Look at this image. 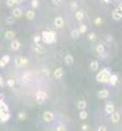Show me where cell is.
I'll list each match as a JSON object with an SVG mask.
<instances>
[{
  "label": "cell",
  "instance_id": "cell-1",
  "mask_svg": "<svg viewBox=\"0 0 122 131\" xmlns=\"http://www.w3.org/2000/svg\"><path fill=\"white\" fill-rule=\"evenodd\" d=\"M111 73L108 69H103L96 75V80L102 83H107Z\"/></svg>",
  "mask_w": 122,
  "mask_h": 131
},
{
  "label": "cell",
  "instance_id": "cell-2",
  "mask_svg": "<svg viewBox=\"0 0 122 131\" xmlns=\"http://www.w3.org/2000/svg\"><path fill=\"white\" fill-rule=\"evenodd\" d=\"M42 39L46 43H53L56 41V35L52 31H44L42 33Z\"/></svg>",
  "mask_w": 122,
  "mask_h": 131
},
{
  "label": "cell",
  "instance_id": "cell-3",
  "mask_svg": "<svg viewBox=\"0 0 122 131\" xmlns=\"http://www.w3.org/2000/svg\"><path fill=\"white\" fill-rule=\"evenodd\" d=\"M47 99V94L44 91H38L35 94V100L37 104H42Z\"/></svg>",
  "mask_w": 122,
  "mask_h": 131
},
{
  "label": "cell",
  "instance_id": "cell-4",
  "mask_svg": "<svg viewBox=\"0 0 122 131\" xmlns=\"http://www.w3.org/2000/svg\"><path fill=\"white\" fill-rule=\"evenodd\" d=\"M15 63L17 66H23L29 63V60L25 57H17L15 60Z\"/></svg>",
  "mask_w": 122,
  "mask_h": 131
},
{
  "label": "cell",
  "instance_id": "cell-5",
  "mask_svg": "<svg viewBox=\"0 0 122 131\" xmlns=\"http://www.w3.org/2000/svg\"><path fill=\"white\" fill-rule=\"evenodd\" d=\"M53 114L52 112H50V111H45L44 113H43V119H44V121H46V123H49V122L53 121Z\"/></svg>",
  "mask_w": 122,
  "mask_h": 131
},
{
  "label": "cell",
  "instance_id": "cell-6",
  "mask_svg": "<svg viewBox=\"0 0 122 131\" xmlns=\"http://www.w3.org/2000/svg\"><path fill=\"white\" fill-rule=\"evenodd\" d=\"M111 119H112V122L114 123H119L120 119H121V116H120L119 112H117V111H114V112L111 114Z\"/></svg>",
  "mask_w": 122,
  "mask_h": 131
},
{
  "label": "cell",
  "instance_id": "cell-7",
  "mask_svg": "<svg viewBox=\"0 0 122 131\" xmlns=\"http://www.w3.org/2000/svg\"><path fill=\"white\" fill-rule=\"evenodd\" d=\"M105 111L107 113V114H112V113L114 111V104H111V103H108V104H106V106H105Z\"/></svg>",
  "mask_w": 122,
  "mask_h": 131
},
{
  "label": "cell",
  "instance_id": "cell-8",
  "mask_svg": "<svg viewBox=\"0 0 122 131\" xmlns=\"http://www.w3.org/2000/svg\"><path fill=\"white\" fill-rule=\"evenodd\" d=\"M53 75L56 78H61L63 76V69L61 67H59L57 69H55L54 73H53Z\"/></svg>",
  "mask_w": 122,
  "mask_h": 131
},
{
  "label": "cell",
  "instance_id": "cell-9",
  "mask_svg": "<svg viewBox=\"0 0 122 131\" xmlns=\"http://www.w3.org/2000/svg\"><path fill=\"white\" fill-rule=\"evenodd\" d=\"M109 96V92L107 90H102L98 92V97L100 98H106Z\"/></svg>",
  "mask_w": 122,
  "mask_h": 131
},
{
  "label": "cell",
  "instance_id": "cell-10",
  "mask_svg": "<svg viewBox=\"0 0 122 131\" xmlns=\"http://www.w3.org/2000/svg\"><path fill=\"white\" fill-rule=\"evenodd\" d=\"M54 24L56 27L58 28H62L63 25H64V20L61 17H57L54 20Z\"/></svg>",
  "mask_w": 122,
  "mask_h": 131
},
{
  "label": "cell",
  "instance_id": "cell-11",
  "mask_svg": "<svg viewBox=\"0 0 122 131\" xmlns=\"http://www.w3.org/2000/svg\"><path fill=\"white\" fill-rule=\"evenodd\" d=\"M13 17H16V18H19V17H22V10H21L20 8H15V9H14V10H13Z\"/></svg>",
  "mask_w": 122,
  "mask_h": 131
},
{
  "label": "cell",
  "instance_id": "cell-12",
  "mask_svg": "<svg viewBox=\"0 0 122 131\" xmlns=\"http://www.w3.org/2000/svg\"><path fill=\"white\" fill-rule=\"evenodd\" d=\"M118 81V77L117 75H114V74H111L110 77H109V79H108V83H110L111 85H114Z\"/></svg>",
  "mask_w": 122,
  "mask_h": 131
},
{
  "label": "cell",
  "instance_id": "cell-13",
  "mask_svg": "<svg viewBox=\"0 0 122 131\" xmlns=\"http://www.w3.org/2000/svg\"><path fill=\"white\" fill-rule=\"evenodd\" d=\"M64 62L67 66H71L73 64V58L71 55H68L64 57Z\"/></svg>",
  "mask_w": 122,
  "mask_h": 131
},
{
  "label": "cell",
  "instance_id": "cell-14",
  "mask_svg": "<svg viewBox=\"0 0 122 131\" xmlns=\"http://www.w3.org/2000/svg\"><path fill=\"white\" fill-rule=\"evenodd\" d=\"M86 106H87V104H86V102H85L84 100H80L79 102L77 103V108L79 110H81V111L85 110Z\"/></svg>",
  "mask_w": 122,
  "mask_h": 131
},
{
  "label": "cell",
  "instance_id": "cell-15",
  "mask_svg": "<svg viewBox=\"0 0 122 131\" xmlns=\"http://www.w3.org/2000/svg\"><path fill=\"white\" fill-rule=\"evenodd\" d=\"M11 48L14 50H18L20 48V42L18 41H13L11 42Z\"/></svg>",
  "mask_w": 122,
  "mask_h": 131
},
{
  "label": "cell",
  "instance_id": "cell-16",
  "mask_svg": "<svg viewBox=\"0 0 122 131\" xmlns=\"http://www.w3.org/2000/svg\"><path fill=\"white\" fill-rule=\"evenodd\" d=\"M98 67H99V64L96 60H94V61H92L91 63H90V69H91L92 71H96V70L98 69Z\"/></svg>",
  "mask_w": 122,
  "mask_h": 131
},
{
  "label": "cell",
  "instance_id": "cell-17",
  "mask_svg": "<svg viewBox=\"0 0 122 131\" xmlns=\"http://www.w3.org/2000/svg\"><path fill=\"white\" fill-rule=\"evenodd\" d=\"M26 17H27V18L29 19V20H32V19H34V17H35V14H34V12L33 11V10H29V11L26 13Z\"/></svg>",
  "mask_w": 122,
  "mask_h": 131
},
{
  "label": "cell",
  "instance_id": "cell-18",
  "mask_svg": "<svg viewBox=\"0 0 122 131\" xmlns=\"http://www.w3.org/2000/svg\"><path fill=\"white\" fill-rule=\"evenodd\" d=\"M5 37H6L7 39H12V38L15 37V33L12 30H8L5 33Z\"/></svg>",
  "mask_w": 122,
  "mask_h": 131
},
{
  "label": "cell",
  "instance_id": "cell-19",
  "mask_svg": "<svg viewBox=\"0 0 122 131\" xmlns=\"http://www.w3.org/2000/svg\"><path fill=\"white\" fill-rule=\"evenodd\" d=\"M79 116L82 120H85V119H87V117H88V113L85 111V110H83V111L80 112Z\"/></svg>",
  "mask_w": 122,
  "mask_h": 131
},
{
  "label": "cell",
  "instance_id": "cell-20",
  "mask_svg": "<svg viewBox=\"0 0 122 131\" xmlns=\"http://www.w3.org/2000/svg\"><path fill=\"white\" fill-rule=\"evenodd\" d=\"M34 50H35V51L37 52V53H39V54H43L45 52V50L43 49V48H41L39 44L35 45V47H34Z\"/></svg>",
  "mask_w": 122,
  "mask_h": 131
},
{
  "label": "cell",
  "instance_id": "cell-21",
  "mask_svg": "<svg viewBox=\"0 0 122 131\" xmlns=\"http://www.w3.org/2000/svg\"><path fill=\"white\" fill-rule=\"evenodd\" d=\"M122 15L121 13H118V12L116 11H114L113 12V18L114 19V20H121Z\"/></svg>",
  "mask_w": 122,
  "mask_h": 131
},
{
  "label": "cell",
  "instance_id": "cell-22",
  "mask_svg": "<svg viewBox=\"0 0 122 131\" xmlns=\"http://www.w3.org/2000/svg\"><path fill=\"white\" fill-rule=\"evenodd\" d=\"M7 85H8V86L10 87V88H13V87L15 86V80H14L13 78H9V79L7 80Z\"/></svg>",
  "mask_w": 122,
  "mask_h": 131
},
{
  "label": "cell",
  "instance_id": "cell-23",
  "mask_svg": "<svg viewBox=\"0 0 122 131\" xmlns=\"http://www.w3.org/2000/svg\"><path fill=\"white\" fill-rule=\"evenodd\" d=\"M96 52L98 54H103V52H104V47H103V45L99 44L98 46L96 47Z\"/></svg>",
  "mask_w": 122,
  "mask_h": 131
},
{
  "label": "cell",
  "instance_id": "cell-24",
  "mask_svg": "<svg viewBox=\"0 0 122 131\" xmlns=\"http://www.w3.org/2000/svg\"><path fill=\"white\" fill-rule=\"evenodd\" d=\"M79 31H78V29H73L72 31H71V36H72L73 38H77L78 36H79Z\"/></svg>",
  "mask_w": 122,
  "mask_h": 131
},
{
  "label": "cell",
  "instance_id": "cell-25",
  "mask_svg": "<svg viewBox=\"0 0 122 131\" xmlns=\"http://www.w3.org/2000/svg\"><path fill=\"white\" fill-rule=\"evenodd\" d=\"M26 117H27V115H26L24 112H20L18 114V119L19 120H22V121H23V120L26 119Z\"/></svg>",
  "mask_w": 122,
  "mask_h": 131
},
{
  "label": "cell",
  "instance_id": "cell-26",
  "mask_svg": "<svg viewBox=\"0 0 122 131\" xmlns=\"http://www.w3.org/2000/svg\"><path fill=\"white\" fill-rule=\"evenodd\" d=\"M6 22L8 24H12L15 22V17H9L6 18Z\"/></svg>",
  "mask_w": 122,
  "mask_h": 131
},
{
  "label": "cell",
  "instance_id": "cell-27",
  "mask_svg": "<svg viewBox=\"0 0 122 131\" xmlns=\"http://www.w3.org/2000/svg\"><path fill=\"white\" fill-rule=\"evenodd\" d=\"M76 17L77 20H82L83 18V13L81 11H77L76 13Z\"/></svg>",
  "mask_w": 122,
  "mask_h": 131
},
{
  "label": "cell",
  "instance_id": "cell-28",
  "mask_svg": "<svg viewBox=\"0 0 122 131\" xmlns=\"http://www.w3.org/2000/svg\"><path fill=\"white\" fill-rule=\"evenodd\" d=\"M1 60L4 64H7L10 62V56H9V55H4V56H3V58H2Z\"/></svg>",
  "mask_w": 122,
  "mask_h": 131
},
{
  "label": "cell",
  "instance_id": "cell-29",
  "mask_svg": "<svg viewBox=\"0 0 122 131\" xmlns=\"http://www.w3.org/2000/svg\"><path fill=\"white\" fill-rule=\"evenodd\" d=\"M88 37H89V39H90V41H95V39H96V36H95V35L94 34V33H90V34H89V36H88Z\"/></svg>",
  "mask_w": 122,
  "mask_h": 131
},
{
  "label": "cell",
  "instance_id": "cell-30",
  "mask_svg": "<svg viewBox=\"0 0 122 131\" xmlns=\"http://www.w3.org/2000/svg\"><path fill=\"white\" fill-rule=\"evenodd\" d=\"M6 3H7V5H8L9 7H13L14 5H15L14 0H7Z\"/></svg>",
  "mask_w": 122,
  "mask_h": 131
},
{
  "label": "cell",
  "instance_id": "cell-31",
  "mask_svg": "<svg viewBox=\"0 0 122 131\" xmlns=\"http://www.w3.org/2000/svg\"><path fill=\"white\" fill-rule=\"evenodd\" d=\"M86 29H87L86 26L82 25V26H80V28H79V29H78V31H79V33H84V32H86Z\"/></svg>",
  "mask_w": 122,
  "mask_h": 131
},
{
  "label": "cell",
  "instance_id": "cell-32",
  "mask_svg": "<svg viewBox=\"0 0 122 131\" xmlns=\"http://www.w3.org/2000/svg\"><path fill=\"white\" fill-rule=\"evenodd\" d=\"M57 131H66V129L63 125H60V126L57 127Z\"/></svg>",
  "mask_w": 122,
  "mask_h": 131
},
{
  "label": "cell",
  "instance_id": "cell-33",
  "mask_svg": "<svg viewBox=\"0 0 122 131\" xmlns=\"http://www.w3.org/2000/svg\"><path fill=\"white\" fill-rule=\"evenodd\" d=\"M102 19H101L100 17H97V18L95 20V23L96 24V25H101V24H102Z\"/></svg>",
  "mask_w": 122,
  "mask_h": 131
},
{
  "label": "cell",
  "instance_id": "cell-34",
  "mask_svg": "<svg viewBox=\"0 0 122 131\" xmlns=\"http://www.w3.org/2000/svg\"><path fill=\"white\" fill-rule=\"evenodd\" d=\"M40 40H41V37H40V36H34V43L35 44H38V42L40 41Z\"/></svg>",
  "mask_w": 122,
  "mask_h": 131
},
{
  "label": "cell",
  "instance_id": "cell-35",
  "mask_svg": "<svg viewBox=\"0 0 122 131\" xmlns=\"http://www.w3.org/2000/svg\"><path fill=\"white\" fill-rule=\"evenodd\" d=\"M114 11H116V12H118V13H121V12H122V6H121V4L119 5V6H118L117 8L115 9V10H114Z\"/></svg>",
  "mask_w": 122,
  "mask_h": 131
},
{
  "label": "cell",
  "instance_id": "cell-36",
  "mask_svg": "<svg viewBox=\"0 0 122 131\" xmlns=\"http://www.w3.org/2000/svg\"><path fill=\"white\" fill-rule=\"evenodd\" d=\"M38 4H39V3H38L37 0H33V1H32V6L33 7L36 8V7L38 6Z\"/></svg>",
  "mask_w": 122,
  "mask_h": 131
},
{
  "label": "cell",
  "instance_id": "cell-37",
  "mask_svg": "<svg viewBox=\"0 0 122 131\" xmlns=\"http://www.w3.org/2000/svg\"><path fill=\"white\" fill-rule=\"evenodd\" d=\"M97 131H107V130H106V128L104 126H100L98 128V130H97Z\"/></svg>",
  "mask_w": 122,
  "mask_h": 131
},
{
  "label": "cell",
  "instance_id": "cell-38",
  "mask_svg": "<svg viewBox=\"0 0 122 131\" xmlns=\"http://www.w3.org/2000/svg\"><path fill=\"white\" fill-rule=\"evenodd\" d=\"M82 130H83V131H86V130H88V125H86V124H83V125H82Z\"/></svg>",
  "mask_w": 122,
  "mask_h": 131
},
{
  "label": "cell",
  "instance_id": "cell-39",
  "mask_svg": "<svg viewBox=\"0 0 122 131\" xmlns=\"http://www.w3.org/2000/svg\"><path fill=\"white\" fill-rule=\"evenodd\" d=\"M61 0H53V3H54L55 5H59L60 3Z\"/></svg>",
  "mask_w": 122,
  "mask_h": 131
},
{
  "label": "cell",
  "instance_id": "cell-40",
  "mask_svg": "<svg viewBox=\"0 0 122 131\" xmlns=\"http://www.w3.org/2000/svg\"><path fill=\"white\" fill-rule=\"evenodd\" d=\"M71 6L72 7V8H76V7H77V3H76V2H73V3H71Z\"/></svg>",
  "mask_w": 122,
  "mask_h": 131
},
{
  "label": "cell",
  "instance_id": "cell-41",
  "mask_svg": "<svg viewBox=\"0 0 122 131\" xmlns=\"http://www.w3.org/2000/svg\"><path fill=\"white\" fill-rule=\"evenodd\" d=\"M42 72H43V73H44L46 75H49V71H48V70H46V69H43V70H42Z\"/></svg>",
  "mask_w": 122,
  "mask_h": 131
},
{
  "label": "cell",
  "instance_id": "cell-42",
  "mask_svg": "<svg viewBox=\"0 0 122 131\" xmlns=\"http://www.w3.org/2000/svg\"><path fill=\"white\" fill-rule=\"evenodd\" d=\"M5 65H6V64H4L3 61H2V60H0V67H4Z\"/></svg>",
  "mask_w": 122,
  "mask_h": 131
},
{
  "label": "cell",
  "instance_id": "cell-43",
  "mask_svg": "<svg viewBox=\"0 0 122 131\" xmlns=\"http://www.w3.org/2000/svg\"><path fill=\"white\" fill-rule=\"evenodd\" d=\"M14 2H15V4H19V3H21L22 2V0H14Z\"/></svg>",
  "mask_w": 122,
  "mask_h": 131
},
{
  "label": "cell",
  "instance_id": "cell-44",
  "mask_svg": "<svg viewBox=\"0 0 122 131\" xmlns=\"http://www.w3.org/2000/svg\"><path fill=\"white\" fill-rule=\"evenodd\" d=\"M2 85H3V78L0 77V86H2Z\"/></svg>",
  "mask_w": 122,
  "mask_h": 131
},
{
  "label": "cell",
  "instance_id": "cell-45",
  "mask_svg": "<svg viewBox=\"0 0 122 131\" xmlns=\"http://www.w3.org/2000/svg\"><path fill=\"white\" fill-rule=\"evenodd\" d=\"M103 1H104V2H106V3H108V2L110 1V0H103Z\"/></svg>",
  "mask_w": 122,
  "mask_h": 131
}]
</instances>
